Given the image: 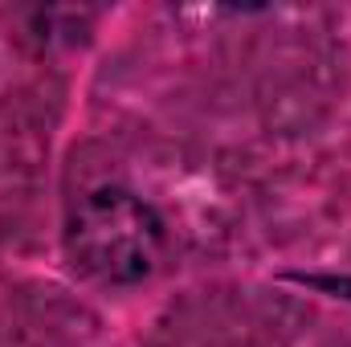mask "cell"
<instances>
[{
	"mask_svg": "<svg viewBox=\"0 0 351 347\" xmlns=\"http://www.w3.org/2000/svg\"><path fill=\"white\" fill-rule=\"evenodd\" d=\"M168 250V225L152 200L123 184H98L66 217V258L102 286L152 278Z\"/></svg>",
	"mask_w": 351,
	"mask_h": 347,
	"instance_id": "6da1fadb",
	"label": "cell"
}]
</instances>
